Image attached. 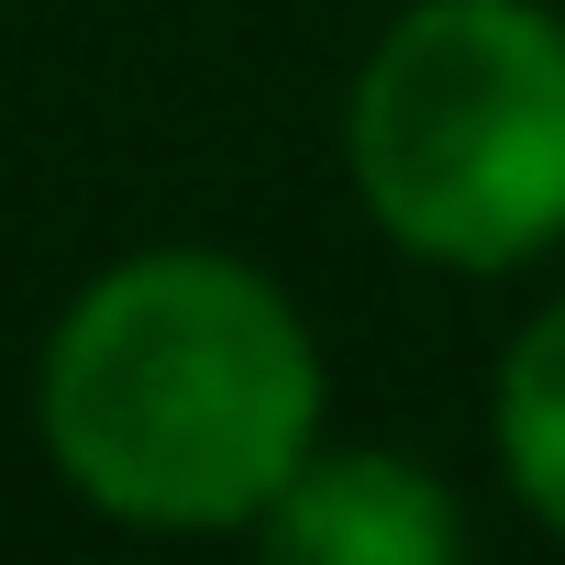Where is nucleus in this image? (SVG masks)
<instances>
[{
    "label": "nucleus",
    "instance_id": "obj_4",
    "mask_svg": "<svg viewBox=\"0 0 565 565\" xmlns=\"http://www.w3.org/2000/svg\"><path fill=\"white\" fill-rule=\"evenodd\" d=\"M488 455H499L510 499L532 510V532L565 543V300H543L510 333V355L488 377Z\"/></svg>",
    "mask_w": 565,
    "mask_h": 565
},
{
    "label": "nucleus",
    "instance_id": "obj_1",
    "mask_svg": "<svg viewBox=\"0 0 565 565\" xmlns=\"http://www.w3.org/2000/svg\"><path fill=\"white\" fill-rule=\"evenodd\" d=\"M34 433L67 499L122 532H255L333 433L311 311L222 244L100 266L34 355Z\"/></svg>",
    "mask_w": 565,
    "mask_h": 565
},
{
    "label": "nucleus",
    "instance_id": "obj_2",
    "mask_svg": "<svg viewBox=\"0 0 565 565\" xmlns=\"http://www.w3.org/2000/svg\"><path fill=\"white\" fill-rule=\"evenodd\" d=\"M344 178L411 266H543L565 244V12L399 0L344 89Z\"/></svg>",
    "mask_w": 565,
    "mask_h": 565
},
{
    "label": "nucleus",
    "instance_id": "obj_3",
    "mask_svg": "<svg viewBox=\"0 0 565 565\" xmlns=\"http://www.w3.org/2000/svg\"><path fill=\"white\" fill-rule=\"evenodd\" d=\"M255 543L277 565H466V499L399 444H311L300 477L266 499Z\"/></svg>",
    "mask_w": 565,
    "mask_h": 565
}]
</instances>
